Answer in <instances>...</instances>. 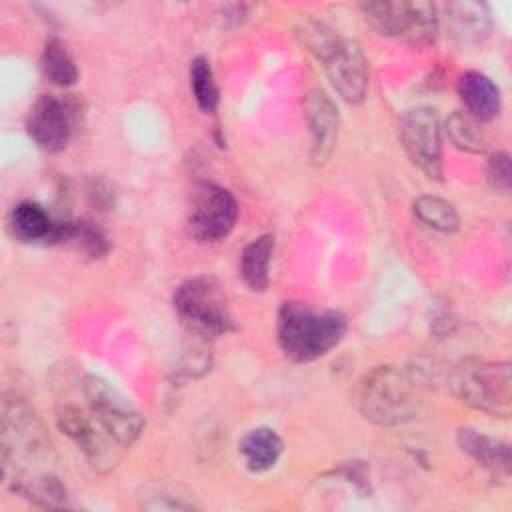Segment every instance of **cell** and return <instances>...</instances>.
Wrapping results in <instances>:
<instances>
[{
  "mask_svg": "<svg viewBox=\"0 0 512 512\" xmlns=\"http://www.w3.org/2000/svg\"><path fill=\"white\" fill-rule=\"evenodd\" d=\"M366 24L382 36L402 38L412 46H426L438 32V12L432 2H362Z\"/></svg>",
  "mask_w": 512,
  "mask_h": 512,
  "instance_id": "obj_6",
  "label": "cell"
},
{
  "mask_svg": "<svg viewBox=\"0 0 512 512\" xmlns=\"http://www.w3.org/2000/svg\"><path fill=\"white\" fill-rule=\"evenodd\" d=\"M330 84L348 104H358L368 92V60L354 40H344L324 62Z\"/></svg>",
  "mask_w": 512,
  "mask_h": 512,
  "instance_id": "obj_12",
  "label": "cell"
},
{
  "mask_svg": "<svg viewBox=\"0 0 512 512\" xmlns=\"http://www.w3.org/2000/svg\"><path fill=\"white\" fill-rule=\"evenodd\" d=\"M458 96L476 122H488L500 112V90L482 72H464L458 78Z\"/></svg>",
  "mask_w": 512,
  "mask_h": 512,
  "instance_id": "obj_14",
  "label": "cell"
},
{
  "mask_svg": "<svg viewBox=\"0 0 512 512\" xmlns=\"http://www.w3.org/2000/svg\"><path fill=\"white\" fill-rule=\"evenodd\" d=\"M296 36H298L300 44L308 52H312L320 62H326L328 56L342 42V38L330 26H326L324 22H318V20H304L296 28Z\"/></svg>",
  "mask_w": 512,
  "mask_h": 512,
  "instance_id": "obj_24",
  "label": "cell"
},
{
  "mask_svg": "<svg viewBox=\"0 0 512 512\" xmlns=\"http://www.w3.org/2000/svg\"><path fill=\"white\" fill-rule=\"evenodd\" d=\"M454 396L470 408L506 418L512 410V376L508 362H460L450 376Z\"/></svg>",
  "mask_w": 512,
  "mask_h": 512,
  "instance_id": "obj_5",
  "label": "cell"
},
{
  "mask_svg": "<svg viewBox=\"0 0 512 512\" xmlns=\"http://www.w3.org/2000/svg\"><path fill=\"white\" fill-rule=\"evenodd\" d=\"M458 446L476 464L486 468L496 476H506L510 472V448L508 444L482 434L472 428L458 430Z\"/></svg>",
  "mask_w": 512,
  "mask_h": 512,
  "instance_id": "obj_16",
  "label": "cell"
},
{
  "mask_svg": "<svg viewBox=\"0 0 512 512\" xmlns=\"http://www.w3.org/2000/svg\"><path fill=\"white\" fill-rule=\"evenodd\" d=\"M84 396L96 424L112 442L130 446L138 440L144 430V418L110 382L100 376H88L84 380Z\"/></svg>",
  "mask_w": 512,
  "mask_h": 512,
  "instance_id": "obj_8",
  "label": "cell"
},
{
  "mask_svg": "<svg viewBox=\"0 0 512 512\" xmlns=\"http://www.w3.org/2000/svg\"><path fill=\"white\" fill-rule=\"evenodd\" d=\"M346 328V318L338 310H314L302 302H284L278 310L276 336L290 360L312 362L336 348Z\"/></svg>",
  "mask_w": 512,
  "mask_h": 512,
  "instance_id": "obj_2",
  "label": "cell"
},
{
  "mask_svg": "<svg viewBox=\"0 0 512 512\" xmlns=\"http://www.w3.org/2000/svg\"><path fill=\"white\" fill-rule=\"evenodd\" d=\"M274 254V236L262 234L248 242L240 254V276L244 284L254 290H266L270 282V260Z\"/></svg>",
  "mask_w": 512,
  "mask_h": 512,
  "instance_id": "obj_19",
  "label": "cell"
},
{
  "mask_svg": "<svg viewBox=\"0 0 512 512\" xmlns=\"http://www.w3.org/2000/svg\"><path fill=\"white\" fill-rule=\"evenodd\" d=\"M442 126L438 112L430 106L408 110L400 120V142L404 152L428 178H442Z\"/></svg>",
  "mask_w": 512,
  "mask_h": 512,
  "instance_id": "obj_9",
  "label": "cell"
},
{
  "mask_svg": "<svg viewBox=\"0 0 512 512\" xmlns=\"http://www.w3.org/2000/svg\"><path fill=\"white\" fill-rule=\"evenodd\" d=\"M434 318H446V314H436V316H434ZM438 322H442V324H444V332H446V330H448V324H446V322H444V320H436V322H434V326H436V324H438Z\"/></svg>",
  "mask_w": 512,
  "mask_h": 512,
  "instance_id": "obj_28",
  "label": "cell"
},
{
  "mask_svg": "<svg viewBox=\"0 0 512 512\" xmlns=\"http://www.w3.org/2000/svg\"><path fill=\"white\" fill-rule=\"evenodd\" d=\"M304 116L312 134V158L324 162L334 150L338 136V108L334 100L322 90H310L304 98Z\"/></svg>",
  "mask_w": 512,
  "mask_h": 512,
  "instance_id": "obj_13",
  "label": "cell"
},
{
  "mask_svg": "<svg viewBox=\"0 0 512 512\" xmlns=\"http://www.w3.org/2000/svg\"><path fill=\"white\" fill-rule=\"evenodd\" d=\"M238 220V202L230 190L214 182H198L188 196L186 230L198 242L228 236Z\"/></svg>",
  "mask_w": 512,
  "mask_h": 512,
  "instance_id": "obj_7",
  "label": "cell"
},
{
  "mask_svg": "<svg viewBox=\"0 0 512 512\" xmlns=\"http://www.w3.org/2000/svg\"><path fill=\"white\" fill-rule=\"evenodd\" d=\"M446 22L452 36L462 44L482 42L492 28L488 6L470 0L446 4Z\"/></svg>",
  "mask_w": 512,
  "mask_h": 512,
  "instance_id": "obj_15",
  "label": "cell"
},
{
  "mask_svg": "<svg viewBox=\"0 0 512 512\" xmlns=\"http://www.w3.org/2000/svg\"><path fill=\"white\" fill-rule=\"evenodd\" d=\"M446 134L450 138V142L464 150V152H472V154H480L486 150V140L478 128V122L468 116L466 112H452L446 118Z\"/></svg>",
  "mask_w": 512,
  "mask_h": 512,
  "instance_id": "obj_25",
  "label": "cell"
},
{
  "mask_svg": "<svg viewBox=\"0 0 512 512\" xmlns=\"http://www.w3.org/2000/svg\"><path fill=\"white\" fill-rule=\"evenodd\" d=\"M488 180L490 184L500 190V192H508L510 190V182H512V170H510V156L506 152H496L490 156L488 160V168H486Z\"/></svg>",
  "mask_w": 512,
  "mask_h": 512,
  "instance_id": "obj_26",
  "label": "cell"
},
{
  "mask_svg": "<svg viewBox=\"0 0 512 512\" xmlns=\"http://www.w3.org/2000/svg\"><path fill=\"white\" fill-rule=\"evenodd\" d=\"M72 128V106L54 94H42L28 110L26 132L46 152L64 150L70 142Z\"/></svg>",
  "mask_w": 512,
  "mask_h": 512,
  "instance_id": "obj_10",
  "label": "cell"
},
{
  "mask_svg": "<svg viewBox=\"0 0 512 512\" xmlns=\"http://www.w3.org/2000/svg\"><path fill=\"white\" fill-rule=\"evenodd\" d=\"M238 448L250 472H268L280 460L284 444H282V438L272 428L260 426V428L248 430L242 436Z\"/></svg>",
  "mask_w": 512,
  "mask_h": 512,
  "instance_id": "obj_17",
  "label": "cell"
},
{
  "mask_svg": "<svg viewBox=\"0 0 512 512\" xmlns=\"http://www.w3.org/2000/svg\"><path fill=\"white\" fill-rule=\"evenodd\" d=\"M62 244H72L90 258H102L110 250V242L104 230L90 220H66Z\"/></svg>",
  "mask_w": 512,
  "mask_h": 512,
  "instance_id": "obj_22",
  "label": "cell"
},
{
  "mask_svg": "<svg viewBox=\"0 0 512 512\" xmlns=\"http://www.w3.org/2000/svg\"><path fill=\"white\" fill-rule=\"evenodd\" d=\"M412 210H414V216L424 226H428V228H432L436 232L450 234V232H456L458 226H460V218H458L456 208L448 200H444V198H438V196H418L412 202Z\"/></svg>",
  "mask_w": 512,
  "mask_h": 512,
  "instance_id": "obj_21",
  "label": "cell"
},
{
  "mask_svg": "<svg viewBox=\"0 0 512 512\" xmlns=\"http://www.w3.org/2000/svg\"><path fill=\"white\" fill-rule=\"evenodd\" d=\"M40 68H42V74L52 84L62 86V88H68V86L76 84V80H78V68H76L70 52L66 50L64 42L58 40L56 36L46 38L42 56H40Z\"/></svg>",
  "mask_w": 512,
  "mask_h": 512,
  "instance_id": "obj_20",
  "label": "cell"
},
{
  "mask_svg": "<svg viewBox=\"0 0 512 512\" xmlns=\"http://www.w3.org/2000/svg\"><path fill=\"white\" fill-rule=\"evenodd\" d=\"M90 200L100 210H110L114 206V190L106 180H94L90 184Z\"/></svg>",
  "mask_w": 512,
  "mask_h": 512,
  "instance_id": "obj_27",
  "label": "cell"
},
{
  "mask_svg": "<svg viewBox=\"0 0 512 512\" xmlns=\"http://www.w3.org/2000/svg\"><path fill=\"white\" fill-rule=\"evenodd\" d=\"M172 304L178 320L194 336L212 340L236 328L228 298L212 276H194L184 280L174 290Z\"/></svg>",
  "mask_w": 512,
  "mask_h": 512,
  "instance_id": "obj_4",
  "label": "cell"
},
{
  "mask_svg": "<svg viewBox=\"0 0 512 512\" xmlns=\"http://www.w3.org/2000/svg\"><path fill=\"white\" fill-rule=\"evenodd\" d=\"M56 222L50 218L44 206L32 200L16 204L10 212L8 228L18 242H46L50 244Z\"/></svg>",
  "mask_w": 512,
  "mask_h": 512,
  "instance_id": "obj_18",
  "label": "cell"
},
{
  "mask_svg": "<svg viewBox=\"0 0 512 512\" xmlns=\"http://www.w3.org/2000/svg\"><path fill=\"white\" fill-rule=\"evenodd\" d=\"M190 88H192L194 100L202 112H206V114L216 112L220 94H218V86H216L214 72H212L208 58L196 56L190 62Z\"/></svg>",
  "mask_w": 512,
  "mask_h": 512,
  "instance_id": "obj_23",
  "label": "cell"
},
{
  "mask_svg": "<svg viewBox=\"0 0 512 512\" xmlns=\"http://www.w3.org/2000/svg\"><path fill=\"white\" fill-rule=\"evenodd\" d=\"M94 416L86 414L80 406L64 402L56 408V424L58 428L84 452V456L88 458L90 466L106 472L110 470L116 460L118 454L112 448V444L106 440V432H98V424L94 426Z\"/></svg>",
  "mask_w": 512,
  "mask_h": 512,
  "instance_id": "obj_11",
  "label": "cell"
},
{
  "mask_svg": "<svg viewBox=\"0 0 512 512\" xmlns=\"http://www.w3.org/2000/svg\"><path fill=\"white\" fill-rule=\"evenodd\" d=\"M0 450L10 488L42 508L68 506V492L54 470L56 454L32 406L6 396L0 416Z\"/></svg>",
  "mask_w": 512,
  "mask_h": 512,
  "instance_id": "obj_1",
  "label": "cell"
},
{
  "mask_svg": "<svg viewBox=\"0 0 512 512\" xmlns=\"http://www.w3.org/2000/svg\"><path fill=\"white\" fill-rule=\"evenodd\" d=\"M418 392L414 380L394 366L372 368L358 386L362 416L378 426H398L416 414Z\"/></svg>",
  "mask_w": 512,
  "mask_h": 512,
  "instance_id": "obj_3",
  "label": "cell"
}]
</instances>
